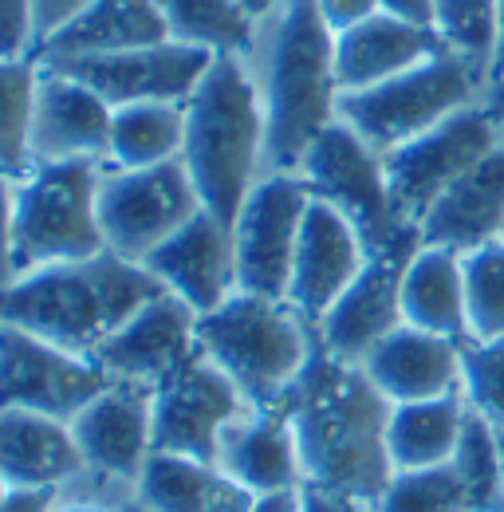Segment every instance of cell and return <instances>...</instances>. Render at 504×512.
Returning <instances> with one entry per match:
<instances>
[{"instance_id":"obj_15","label":"cell","mask_w":504,"mask_h":512,"mask_svg":"<svg viewBox=\"0 0 504 512\" xmlns=\"http://www.w3.org/2000/svg\"><path fill=\"white\" fill-rule=\"evenodd\" d=\"M213 60L217 56L205 48L166 40V44L107 52V56L48 60V67H60L79 83L95 87L111 107H130V103H186Z\"/></svg>"},{"instance_id":"obj_25","label":"cell","mask_w":504,"mask_h":512,"mask_svg":"<svg viewBox=\"0 0 504 512\" xmlns=\"http://www.w3.org/2000/svg\"><path fill=\"white\" fill-rule=\"evenodd\" d=\"M438 52H445L438 28H418V24H406L398 16L378 12L371 20H363L359 28L335 36L339 91L375 87L382 79H394L410 67L434 60Z\"/></svg>"},{"instance_id":"obj_9","label":"cell","mask_w":504,"mask_h":512,"mask_svg":"<svg viewBox=\"0 0 504 512\" xmlns=\"http://www.w3.org/2000/svg\"><path fill=\"white\" fill-rule=\"evenodd\" d=\"M201 209V197L182 162L146 170H103L99 182V225L107 253L142 264L166 237H174Z\"/></svg>"},{"instance_id":"obj_50","label":"cell","mask_w":504,"mask_h":512,"mask_svg":"<svg viewBox=\"0 0 504 512\" xmlns=\"http://www.w3.org/2000/svg\"><path fill=\"white\" fill-rule=\"evenodd\" d=\"M119 512H154V509H150V505H142L138 497H130V501H126V505Z\"/></svg>"},{"instance_id":"obj_33","label":"cell","mask_w":504,"mask_h":512,"mask_svg":"<svg viewBox=\"0 0 504 512\" xmlns=\"http://www.w3.org/2000/svg\"><path fill=\"white\" fill-rule=\"evenodd\" d=\"M453 469L461 473V485H465V512H504L501 449H497V430L485 418L469 414Z\"/></svg>"},{"instance_id":"obj_19","label":"cell","mask_w":504,"mask_h":512,"mask_svg":"<svg viewBox=\"0 0 504 512\" xmlns=\"http://www.w3.org/2000/svg\"><path fill=\"white\" fill-rule=\"evenodd\" d=\"M367 256L371 249H367L363 233L335 205L312 197L304 229H300L296 260H292L288 304L315 327L327 316V308L351 288V280L363 272Z\"/></svg>"},{"instance_id":"obj_34","label":"cell","mask_w":504,"mask_h":512,"mask_svg":"<svg viewBox=\"0 0 504 512\" xmlns=\"http://www.w3.org/2000/svg\"><path fill=\"white\" fill-rule=\"evenodd\" d=\"M469 339L504 335V237L461 256Z\"/></svg>"},{"instance_id":"obj_51","label":"cell","mask_w":504,"mask_h":512,"mask_svg":"<svg viewBox=\"0 0 504 512\" xmlns=\"http://www.w3.org/2000/svg\"><path fill=\"white\" fill-rule=\"evenodd\" d=\"M497 449H501V469H504V430H497Z\"/></svg>"},{"instance_id":"obj_26","label":"cell","mask_w":504,"mask_h":512,"mask_svg":"<svg viewBox=\"0 0 504 512\" xmlns=\"http://www.w3.org/2000/svg\"><path fill=\"white\" fill-rule=\"evenodd\" d=\"M170 28L158 0H91L71 24L36 48V60H71V56H107L126 48L166 44Z\"/></svg>"},{"instance_id":"obj_31","label":"cell","mask_w":504,"mask_h":512,"mask_svg":"<svg viewBox=\"0 0 504 512\" xmlns=\"http://www.w3.org/2000/svg\"><path fill=\"white\" fill-rule=\"evenodd\" d=\"M170 40L213 56H241L252 44V16L241 0H158Z\"/></svg>"},{"instance_id":"obj_17","label":"cell","mask_w":504,"mask_h":512,"mask_svg":"<svg viewBox=\"0 0 504 512\" xmlns=\"http://www.w3.org/2000/svg\"><path fill=\"white\" fill-rule=\"evenodd\" d=\"M142 264L170 296L189 304L197 316L221 308L233 292H241L233 225H225L209 209H197L186 225L174 237H166Z\"/></svg>"},{"instance_id":"obj_46","label":"cell","mask_w":504,"mask_h":512,"mask_svg":"<svg viewBox=\"0 0 504 512\" xmlns=\"http://www.w3.org/2000/svg\"><path fill=\"white\" fill-rule=\"evenodd\" d=\"M504 79V0H497V48H493V64H489V83Z\"/></svg>"},{"instance_id":"obj_37","label":"cell","mask_w":504,"mask_h":512,"mask_svg":"<svg viewBox=\"0 0 504 512\" xmlns=\"http://www.w3.org/2000/svg\"><path fill=\"white\" fill-rule=\"evenodd\" d=\"M461 394L477 418L504 430V335L461 343Z\"/></svg>"},{"instance_id":"obj_32","label":"cell","mask_w":504,"mask_h":512,"mask_svg":"<svg viewBox=\"0 0 504 512\" xmlns=\"http://www.w3.org/2000/svg\"><path fill=\"white\" fill-rule=\"evenodd\" d=\"M36 60H0V178H24L32 162V111H36Z\"/></svg>"},{"instance_id":"obj_12","label":"cell","mask_w":504,"mask_h":512,"mask_svg":"<svg viewBox=\"0 0 504 512\" xmlns=\"http://www.w3.org/2000/svg\"><path fill=\"white\" fill-rule=\"evenodd\" d=\"M245 410L249 398L197 343L186 363L154 386V449L217 461L221 434Z\"/></svg>"},{"instance_id":"obj_13","label":"cell","mask_w":504,"mask_h":512,"mask_svg":"<svg viewBox=\"0 0 504 512\" xmlns=\"http://www.w3.org/2000/svg\"><path fill=\"white\" fill-rule=\"evenodd\" d=\"M107 386L111 375L95 359L0 323V410L20 406L71 422Z\"/></svg>"},{"instance_id":"obj_20","label":"cell","mask_w":504,"mask_h":512,"mask_svg":"<svg viewBox=\"0 0 504 512\" xmlns=\"http://www.w3.org/2000/svg\"><path fill=\"white\" fill-rule=\"evenodd\" d=\"M193 351H197V312L178 296L158 292L95 351V363L111 379L158 386Z\"/></svg>"},{"instance_id":"obj_11","label":"cell","mask_w":504,"mask_h":512,"mask_svg":"<svg viewBox=\"0 0 504 512\" xmlns=\"http://www.w3.org/2000/svg\"><path fill=\"white\" fill-rule=\"evenodd\" d=\"M308 205H312V190L296 170H272L252 186L233 221L241 292L288 300L292 260H296Z\"/></svg>"},{"instance_id":"obj_39","label":"cell","mask_w":504,"mask_h":512,"mask_svg":"<svg viewBox=\"0 0 504 512\" xmlns=\"http://www.w3.org/2000/svg\"><path fill=\"white\" fill-rule=\"evenodd\" d=\"M91 0H32V32H36V48L44 40H52L63 24H71Z\"/></svg>"},{"instance_id":"obj_6","label":"cell","mask_w":504,"mask_h":512,"mask_svg":"<svg viewBox=\"0 0 504 512\" xmlns=\"http://www.w3.org/2000/svg\"><path fill=\"white\" fill-rule=\"evenodd\" d=\"M103 170L107 162H36L12 182V253L20 276L107 253L99 225Z\"/></svg>"},{"instance_id":"obj_47","label":"cell","mask_w":504,"mask_h":512,"mask_svg":"<svg viewBox=\"0 0 504 512\" xmlns=\"http://www.w3.org/2000/svg\"><path fill=\"white\" fill-rule=\"evenodd\" d=\"M485 107H489V115H493V119H497V123L504 127V79H497V83H489Z\"/></svg>"},{"instance_id":"obj_22","label":"cell","mask_w":504,"mask_h":512,"mask_svg":"<svg viewBox=\"0 0 504 512\" xmlns=\"http://www.w3.org/2000/svg\"><path fill=\"white\" fill-rule=\"evenodd\" d=\"M422 245L465 256L504 237V138L469 166L418 221Z\"/></svg>"},{"instance_id":"obj_30","label":"cell","mask_w":504,"mask_h":512,"mask_svg":"<svg viewBox=\"0 0 504 512\" xmlns=\"http://www.w3.org/2000/svg\"><path fill=\"white\" fill-rule=\"evenodd\" d=\"M186 146V103H130L115 107L107 166L146 170L178 162Z\"/></svg>"},{"instance_id":"obj_49","label":"cell","mask_w":504,"mask_h":512,"mask_svg":"<svg viewBox=\"0 0 504 512\" xmlns=\"http://www.w3.org/2000/svg\"><path fill=\"white\" fill-rule=\"evenodd\" d=\"M241 4L249 8V16H252V20H256V16H264V12H268V8L276 4V0H241Z\"/></svg>"},{"instance_id":"obj_8","label":"cell","mask_w":504,"mask_h":512,"mask_svg":"<svg viewBox=\"0 0 504 512\" xmlns=\"http://www.w3.org/2000/svg\"><path fill=\"white\" fill-rule=\"evenodd\" d=\"M312 197L335 205L367 241L375 253L382 245H394L398 237L414 233L418 225L402 221L390 197V178H386V158L378 154L367 138H359L343 119H335L308 146L300 170H296Z\"/></svg>"},{"instance_id":"obj_21","label":"cell","mask_w":504,"mask_h":512,"mask_svg":"<svg viewBox=\"0 0 504 512\" xmlns=\"http://www.w3.org/2000/svg\"><path fill=\"white\" fill-rule=\"evenodd\" d=\"M217 465L252 497L308 485L300 442L284 406H249L237 422H229L217 446Z\"/></svg>"},{"instance_id":"obj_18","label":"cell","mask_w":504,"mask_h":512,"mask_svg":"<svg viewBox=\"0 0 504 512\" xmlns=\"http://www.w3.org/2000/svg\"><path fill=\"white\" fill-rule=\"evenodd\" d=\"M40 64V60H36ZM115 107L75 75L40 64L32 162H107Z\"/></svg>"},{"instance_id":"obj_52","label":"cell","mask_w":504,"mask_h":512,"mask_svg":"<svg viewBox=\"0 0 504 512\" xmlns=\"http://www.w3.org/2000/svg\"><path fill=\"white\" fill-rule=\"evenodd\" d=\"M4 489H8V485H4V481H0V497H4Z\"/></svg>"},{"instance_id":"obj_48","label":"cell","mask_w":504,"mask_h":512,"mask_svg":"<svg viewBox=\"0 0 504 512\" xmlns=\"http://www.w3.org/2000/svg\"><path fill=\"white\" fill-rule=\"evenodd\" d=\"M56 512H111V509H103V505H95V501H71V505H63L60 501V509Z\"/></svg>"},{"instance_id":"obj_43","label":"cell","mask_w":504,"mask_h":512,"mask_svg":"<svg viewBox=\"0 0 504 512\" xmlns=\"http://www.w3.org/2000/svg\"><path fill=\"white\" fill-rule=\"evenodd\" d=\"M378 12L398 16L418 28H438V4L434 0H378Z\"/></svg>"},{"instance_id":"obj_29","label":"cell","mask_w":504,"mask_h":512,"mask_svg":"<svg viewBox=\"0 0 504 512\" xmlns=\"http://www.w3.org/2000/svg\"><path fill=\"white\" fill-rule=\"evenodd\" d=\"M402 323L457 343L469 339L461 256L441 245H418L402 272Z\"/></svg>"},{"instance_id":"obj_23","label":"cell","mask_w":504,"mask_h":512,"mask_svg":"<svg viewBox=\"0 0 504 512\" xmlns=\"http://www.w3.org/2000/svg\"><path fill=\"white\" fill-rule=\"evenodd\" d=\"M359 367L390 406L426 402L461 390V343L402 323Z\"/></svg>"},{"instance_id":"obj_4","label":"cell","mask_w":504,"mask_h":512,"mask_svg":"<svg viewBox=\"0 0 504 512\" xmlns=\"http://www.w3.org/2000/svg\"><path fill=\"white\" fill-rule=\"evenodd\" d=\"M264 123L272 170H300L308 146L339 119L335 36L319 20L315 0H292L264 75Z\"/></svg>"},{"instance_id":"obj_42","label":"cell","mask_w":504,"mask_h":512,"mask_svg":"<svg viewBox=\"0 0 504 512\" xmlns=\"http://www.w3.org/2000/svg\"><path fill=\"white\" fill-rule=\"evenodd\" d=\"M60 489H4L0 512H56Z\"/></svg>"},{"instance_id":"obj_10","label":"cell","mask_w":504,"mask_h":512,"mask_svg":"<svg viewBox=\"0 0 504 512\" xmlns=\"http://www.w3.org/2000/svg\"><path fill=\"white\" fill-rule=\"evenodd\" d=\"M501 138L504 127L489 115V107L473 103V107H461L457 115L441 119L438 127H430L426 134L410 138L406 146L382 154L398 217L418 225L441 193L469 166H477Z\"/></svg>"},{"instance_id":"obj_28","label":"cell","mask_w":504,"mask_h":512,"mask_svg":"<svg viewBox=\"0 0 504 512\" xmlns=\"http://www.w3.org/2000/svg\"><path fill=\"white\" fill-rule=\"evenodd\" d=\"M465 394H441L426 402H398L386 418V453L390 469H438L453 465L465 426H469Z\"/></svg>"},{"instance_id":"obj_40","label":"cell","mask_w":504,"mask_h":512,"mask_svg":"<svg viewBox=\"0 0 504 512\" xmlns=\"http://www.w3.org/2000/svg\"><path fill=\"white\" fill-rule=\"evenodd\" d=\"M315 8H319V20L331 28V36H343L363 20L378 16V0H315Z\"/></svg>"},{"instance_id":"obj_5","label":"cell","mask_w":504,"mask_h":512,"mask_svg":"<svg viewBox=\"0 0 504 512\" xmlns=\"http://www.w3.org/2000/svg\"><path fill=\"white\" fill-rule=\"evenodd\" d=\"M197 343L249 406H284L315 355L308 320L288 300L252 292H233L221 308L197 316Z\"/></svg>"},{"instance_id":"obj_16","label":"cell","mask_w":504,"mask_h":512,"mask_svg":"<svg viewBox=\"0 0 504 512\" xmlns=\"http://www.w3.org/2000/svg\"><path fill=\"white\" fill-rule=\"evenodd\" d=\"M71 430L87 469L134 485L154 457V386L111 379L71 418Z\"/></svg>"},{"instance_id":"obj_1","label":"cell","mask_w":504,"mask_h":512,"mask_svg":"<svg viewBox=\"0 0 504 512\" xmlns=\"http://www.w3.org/2000/svg\"><path fill=\"white\" fill-rule=\"evenodd\" d=\"M284 414L292 418L308 485L371 505L394 469L386 453L390 402L363 367L343 363L315 343L308 371L284 398Z\"/></svg>"},{"instance_id":"obj_44","label":"cell","mask_w":504,"mask_h":512,"mask_svg":"<svg viewBox=\"0 0 504 512\" xmlns=\"http://www.w3.org/2000/svg\"><path fill=\"white\" fill-rule=\"evenodd\" d=\"M304 509L308 512H367L363 501L335 493V489H319V485H304Z\"/></svg>"},{"instance_id":"obj_41","label":"cell","mask_w":504,"mask_h":512,"mask_svg":"<svg viewBox=\"0 0 504 512\" xmlns=\"http://www.w3.org/2000/svg\"><path fill=\"white\" fill-rule=\"evenodd\" d=\"M20 276L12 253V182L0 178V292Z\"/></svg>"},{"instance_id":"obj_36","label":"cell","mask_w":504,"mask_h":512,"mask_svg":"<svg viewBox=\"0 0 504 512\" xmlns=\"http://www.w3.org/2000/svg\"><path fill=\"white\" fill-rule=\"evenodd\" d=\"M438 32L449 52L465 56L481 75H489L497 48V0H434Z\"/></svg>"},{"instance_id":"obj_14","label":"cell","mask_w":504,"mask_h":512,"mask_svg":"<svg viewBox=\"0 0 504 512\" xmlns=\"http://www.w3.org/2000/svg\"><path fill=\"white\" fill-rule=\"evenodd\" d=\"M418 245H422V233L414 229L394 245H382L367 256L351 288L315 323L319 347L327 355L343 363H363L394 327H402V272L410 256L418 253Z\"/></svg>"},{"instance_id":"obj_3","label":"cell","mask_w":504,"mask_h":512,"mask_svg":"<svg viewBox=\"0 0 504 512\" xmlns=\"http://www.w3.org/2000/svg\"><path fill=\"white\" fill-rule=\"evenodd\" d=\"M264 158V95L252 83L241 56H217L197 91L186 99V146L178 158L201 197V209L233 225L245 197L260 182L256 174Z\"/></svg>"},{"instance_id":"obj_2","label":"cell","mask_w":504,"mask_h":512,"mask_svg":"<svg viewBox=\"0 0 504 512\" xmlns=\"http://www.w3.org/2000/svg\"><path fill=\"white\" fill-rule=\"evenodd\" d=\"M158 292L166 288L146 264L99 253L16 276L0 292V323L95 359V351Z\"/></svg>"},{"instance_id":"obj_38","label":"cell","mask_w":504,"mask_h":512,"mask_svg":"<svg viewBox=\"0 0 504 512\" xmlns=\"http://www.w3.org/2000/svg\"><path fill=\"white\" fill-rule=\"evenodd\" d=\"M36 48L32 0H0V60H24Z\"/></svg>"},{"instance_id":"obj_7","label":"cell","mask_w":504,"mask_h":512,"mask_svg":"<svg viewBox=\"0 0 504 512\" xmlns=\"http://www.w3.org/2000/svg\"><path fill=\"white\" fill-rule=\"evenodd\" d=\"M477 67L457 52H438L434 60L382 79L363 91L339 95V119L367 138L378 154L406 146L410 138L438 127L441 119L477 103Z\"/></svg>"},{"instance_id":"obj_45","label":"cell","mask_w":504,"mask_h":512,"mask_svg":"<svg viewBox=\"0 0 504 512\" xmlns=\"http://www.w3.org/2000/svg\"><path fill=\"white\" fill-rule=\"evenodd\" d=\"M252 512H308L304 509V489H284V493H264L252 501Z\"/></svg>"},{"instance_id":"obj_35","label":"cell","mask_w":504,"mask_h":512,"mask_svg":"<svg viewBox=\"0 0 504 512\" xmlns=\"http://www.w3.org/2000/svg\"><path fill=\"white\" fill-rule=\"evenodd\" d=\"M367 512H465V485L453 465L398 469Z\"/></svg>"},{"instance_id":"obj_27","label":"cell","mask_w":504,"mask_h":512,"mask_svg":"<svg viewBox=\"0 0 504 512\" xmlns=\"http://www.w3.org/2000/svg\"><path fill=\"white\" fill-rule=\"evenodd\" d=\"M134 497L154 512H252V497L217 461L158 453L134 481Z\"/></svg>"},{"instance_id":"obj_24","label":"cell","mask_w":504,"mask_h":512,"mask_svg":"<svg viewBox=\"0 0 504 512\" xmlns=\"http://www.w3.org/2000/svg\"><path fill=\"white\" fill-rule=\"evenodd\" d=\"M83 469L71 422L20 406L0 410V481L8 489H63Z\"/></svg>"}]
</instances>
